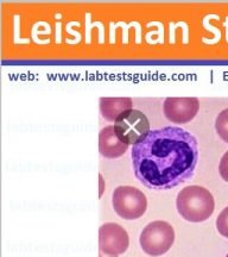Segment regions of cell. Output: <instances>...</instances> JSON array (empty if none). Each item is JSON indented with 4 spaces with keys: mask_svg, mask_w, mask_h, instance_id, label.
Segmentation results:
<instances>
[{
    "mask_svg": "<svg viewBox=\"0 0 228 257\" xmlns=\"http://www.w3.org/2000/svg\"><path fill=\"white\" fill-rule=\"evenodd\" d=\"M215 128L219 136L228 143V108L221 111L215 120Z\"/></svg>",
    "mask_w": 228,
    "mask_h": 257,
    "instance_id": "10",
    "label": "cell"
},
{
    "mask_svg": "<svg viewBox=\"0 0 228 257\" xmlns=\"http://www.w3.org/2000/svg\"><path fill=\"white\" fill-rule=\"evenodd\" d=\"M226 257H228V253H227V256H226Z\"/></svg>",
    "mask_w": 228,
    "mask_h": 257,
    "instance_id": "15",
    "label": "cell"
},
{
    "mask_svg": "<svg viewBox=\"0 0 228 257\" xmlns=\"http://www.w3.org/2000/svg\"><path fill=\"white\" fill-rule=\"evenodd\" d=\"M175 240V231L164 220L147 224L140 233V246L150 256H160L168 252Z\"/></svg>",
    "mask_w": 228,
    "mask_h": 257,
    "instance_id": "3",
    "label": "cell"
},
{
    "mask_svg": "<svg viewBox=\"0 0 228 257\" xmlns=\"http://www.w3.org/2000/svg\"><path fill=\"white\" fill-rule=\"evenodd\" d=\"M99 257H117V256H104V255H102V252H101L100 255H99Z\"/></svg>",
    "mask_w": 228,
    "mask_h": 257,
    "instance_id": "14",
    "label": "cell"
},
{
    "mask_svg": "<svg viewBox=\"0 0 228 257\" xmlns=\"http://www.w3.org/2000/svg\"><path fill=\"white\" fill-rule=\"evenodd\" d=\"M176 207L183 219L191 223H201L213 214L215 201L207 188L194 185L183 188L178 193Z\"/></svg>",
    "mask_w": 228,
    "mask_h": 257,
    "instance_id": "2",
    "label": "cell"
},
{
    "mask_svg": "<svg viewBox=\"0 0 228 257\" xmlns=\"http://www.w3.org/2000/svg\"><path fill=\"white\" fill-rule=\"evenodd\" d=\"M131 159L134 175L145 187L153 191L177 187L194 175L197 140L178 126L155 128L134 144Z\"/></svg>",
    "mask_w": 228,
    "mask_h": 257,
    "instance_id": "1",
    "label": "cell"
},
{
    "mask_svg": "<svg viewBox=\"0 0 228 257\" xmlns=\"http://www.w3.org/2000/svg\"><path fill=\"white\" fill-rule=\"evenodd\" d=\"M112 205L119 217L134 220L146 212L147 200L145 194L138 188L132 186H119L112 195Z\"/></svg>",
    "mask_w": 228,
    "mask_h": 257,
    "instance_id": "4",
    "label": "cell"
},
{
    "mask_svg": "<svg viewBox=\"0 0 228 257\" xmlns=\"http://www.w3.org/2000/svg\"><path fill=\"white\" fill-rule=\"evenodd\" d=\"M128 144L124 143L118 136L114 125L102 128L99 134V150L106 159H118L127 152Z\"/></svg>",
    "mask_w": 228,
    "mask_h": 257,
    "instance_id": "8",
    "label": "cell"
},
{
    "mask_svg": "<svg viewBox=\"0 0 228 257\" xmlns=\"http://www.w3.org/2000/svg\"><path fill=\"white\" fill-rule=\"evenodd\" d=\"M100 197L102 195V193H104V180H102V175H100Z\"/></svg>",
    "mask_w": 228,
    "mask_h": 257,
    "instance_id": "13",
    "label": "cell"
},
{
    "mask_svg": "<svg viewBox=\"0 0 228 257\" xmlns=\"http://www.w3.org/2000/svg\"><path fill=\"white\" fill-rule=\"evenodd\" d=\"M219 172H220L221 178H222L224 181L228 182V152L224 153V155L221 157Z\"/></svg>",
    "mask_w": 228,
    "mask_h": 257,
    "instance_id": "12",
    "label": "cell"
},
{
    "mask_svg": "<svg viewBox=\"0 0 228 257\" xmlns=\"http://www.w3.org/2000/svg\"><path fill=\"white\" fill-rule=\"evenodd\" d=\"M132 110L131 98H101L100 111L102 117L108 121H115L121 114Z\"/></svg>",
    "mask_w": 228,
    "mask_h": 257,
    "instance_id": "9",
    "label": "cell"
},
{
    "mask_svg": "<svg viewBox=\"0 0 228 257\" xmlns=\"http://www.w3.org/2000/svg\"><path fill=\"white\" fill-rule=\"evenodd\" d=\"M130 238L126 230L117 223H106L99 230V246L102 253L118 256L128 248Z\"/></svg>",
    "mask_w": 228,
    "mask_h": 257,
    "instance_id": "6",
    "label": "cell"
},
{
    "mask_svg": "<svg viewBox=\"0 0 228 257\" xmlns=\"http://www.w3.org/2000/svg\"><path fill=\"white\" fill-rule=\"evenodd\" d=\"M198 107H200V104H198L197 98L170 96L164 100L163 112H164L165 117L172 123L184 124L194 119L198 112Z\"/></svg>",
    "mask_w": 228,
    "mask_h": 257,
    "instance_id": "7",
    "label": "cell"
},
{
    "mask_svg": "<svg viewBox=\"0 0 228 257\" xmlns=\"http://www.w3.org/2000/svg\"><path fill=\"white\" fill-rule=\"evenodd\" d=\"M114 128L119 138L124 143L137 144L150 133V121L139 110H128L120 115L114 123Z\"/></svg>",
    "mask_w": 228,
    "mask_h": 257,
    "instance_id": "5",
    "label": "cell"
},
{
    "mask_svg": "<svg viewBox=\"0 0 228 257\" xmlns=\"http://www.w3.org/2000/svg\"><path fill=\"white\" fill-rule=\"evenodd\" d=\"M216 229L221 236L228 238V206L222 210L216 219Z\"/></svg>",
    "mask_w": 228,
    "mask_h": 257,
    "instance_id": "11",
    "label": "cell"
}]
</instances>
